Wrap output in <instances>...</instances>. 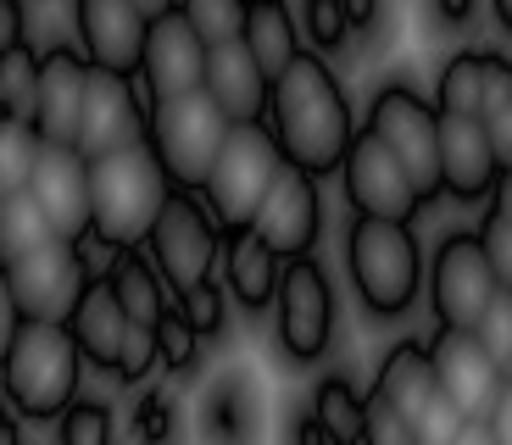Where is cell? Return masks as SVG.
I'll return each instance as SVG.
<instances>
[{"mask_svg": "<svg viewBox=\"0 0 512 445\" xmlns=\"http://www.w3.org/2000/svg\"><path fill=\"white\" fill-rule=\"evenodd\" d=\"M362 445H423L418 440V423L407 412H396L384 395L368 390V429H362Z\"/></svg>", "mask_w": 512, "mask_h": 445, "instance_id": "cell-38", "label": "cell"}, {"mask_svg": "<svg viewBox=\"0 0 512 445\" xmlns=\"http://www.w3.org/2000/svg\"><path fill=\"white\" fill-rule=\"evenodd\" d=\"M346 273L357 301L373 318H401L412 312L423 290V251L412 223H390V217H357L346 229Z\"/></svg>", "mask_w": 512, "mask_h": 445, "instance_id": "cell-4", "label": "cell"}, {"mask_svg": "<svg viewBox=\"0 0 512 445\" xmlns=\"http://www.w3.org/2000/svg\"><path fill=\"white\" fill-rule=\"evenodd\" d=\"M440 178L451 201H490L501 184V156L485 117H446L440 112Z\"/></svg>", "mask_w": 512, "mask_h": 445, "instance_id": "cell-19", "label": "cell"}, {"mask_svg": "<svg viewBox=\"0 0 512 445\" xmlns=\"http://www.w3.org/2000/svg\"><path fill=\"white\" fill-rule=\"evenodd\" d=\"M279 167H284V151H279L268 123H234L229 128V140H223L218 162H212V178H206V206L218 212L223 229L251 223L262 195L273 190Z\"/></svg>", "mask_w": 512, "mask_h": 445, "instance_id": "cell-6", "label": "cell"}, {"mask_svg": "<svg viewBox=\"0 0 512 445\" xmlns=\"http://www.w3.org/2000/svg\"><path fill=\"white\" fill-rule=\"evenodd\" d=\"M151 123L140 112V95L128 84V73H112V67L90 62V95H84V123H78V151L84 156H106L123 151V145L145 140Z\"/></svg>", "mask_w": 512, "mask_h": 445, "instance_id": "cell-17", "label": "cell"}, {"mask_svg": "<svg viewBox=\"0 0 512 445\" xmlns=\"http://www.w3.org/2000/svg\"><path fill=\"white\" fill-rule=\"evenodd\" d=\"M201 445H262V390L245 368H223L206 379L195 401Z\"/></svg>", "mask_w": 512, "mask_h": 445, "instance_id": "cell-21", "label": "cell"}, {"mask_svg": "<svg viewBox=\"0 0 512 445\" xmlns=\"http://www.w3.org/2000/svg\"><path fill=\"white\" fill-rule=\"evenodd\" d=\"M156 340H162V362L173 373H190L195 356H201V329L190 323V312H184L179 301L167 306V318L156 323Z\"/></svg>", "mask_w": 512, "mask_h": 445, "instance_id": "cell-36", "label": "cell"}, {"mask_svg": "<svg viewBox=\"0 0 512 445\" xmlns=\"http://www.w3.org/2000/svg\"><path fill=\"white\" fill-rule=\"evenodd\" d=\"M429 356H435L440 390H446L468 418H490L507 373H501V362L485 351V340H479L474 329H446V323H440V329L429 334Z\"/></svg>", "mask_w": 512, "mask_h": 445, "instance_id": "cell-15", "label": "cell"}, {"mask_svg": "<svg viewBox=\"0 0 512 445\" xmlns=\"http://www.w3.org/2000/svg\"><path fill=\"white\" fill-rule=\"evenodd\" d=\"M435 17L446 28H468L474 23V0H435Z\"/></svg>", "mask_w": 512, "mask_h": 445, "instance_id": "cell-49", "label": "cell"}, {"mask_svg": "<svg viewBox=\"0 0 512 445\" xmlns=\"http://www.w3.org/2000/svg\"><path fill=\"white\" fill-rule=\"evenodd\" d=\"M23 45V0H0V56Z\"/></svg>", "mask_w": 512, "mask_h": 445, "instance_id": "cell-45", "label": "cell"}, {"mask_svg": "<svg viewBox=\"0 0 512 445\" xmlns=\"http://www.w3.org/2000/svg\"><path fill=\"white\" fill-rule=\"evenodd\" d=\"M34 101H39V56L28 45L0 56V117H23L34 123Z\"/></svg>", "mask_w": 512, "mask_h": 445, "instance_id": "cell-32", "label": "cell"}, {"mask_svg": "<svg viewBox=\"0 0 512 445\" xmlns=\"http://www.w3.org/2000/svg\"><path fill=\"white\" fill-rule=\"evenodd\" d=\"M51 240H62V234H56V223L45 217V206L28 190L0 201V262H17V256L39 251V245H51Z\"/></svg>", "mask_w": 512, "mask_h": 445, "instance_id": "cell-30", "label": "cell"}, {"mask_svg": "<svg viewBox=\"0 0 512 445\" xmlns=\"http://www.w3.org/2000/svg\"><path fill=\"white\" fill-rule=\"evenodd\" d=\"M145 17H162V12H179V0H140Z\"/></svg>", "mask_w": 512, "mask_h": 445, "instance_id": "cell-54", "label": "cell"}, {"mask_svg": "<svg viewBox=\"0 0 512 445\" xmlns=\"http://www.w3.org/2000/svg\"><path fill=\"white\" fill-rule=\"evenodd\" d=\"M45 217L56 223L62 240H84L95 234V184H90V156L78 151V145H51L39 151V167H34V184H28Z\"/></svg>", "mask_w": 512, "mask_h": 445, "instance_id": "cell-14", "label": "cell"}, {"mask_svg": "<svg viewBox=\"0 0 512 445\" xmlns=\"http://www.w3.org/2000/svg\"><path fill=\"white\" fill-rule=\"evenodd\" d=\"M479 240H485V256H490V267H496L501 290H512V223L501 212H485L479 217Z\"/></svg>", "mask_w": 512, "mask_h": 445, "instance_id": "cell-43", "label": "cell"}, {"mask_svg": "<svg viewBox=\"0 0 512 445\" xmlns=\"http://www.w3.org/2000/svg\"><path fill=\"white\" fill-rule=\"evenodd\" d=\"M78 45L95 67L112 73H140L145 39H151V17L140 12V0H78Z\"/></svg>", "mask_w": 512, "mask_h": 445, "instance_id": "cell-18", "label": "cell"}, {"mask_svg": "<svg viewBox=\"0 0 512 445\" xmlns=\"http://www.w3.org/2000/svg\"><path fill=\"white\" fill-rule=\"evenodd\" d=\"M56 445H112V407L106 401H73L62 412Z\"/></svg>", "mask_w": 512, "mask_h": 445, "instance_id": "cell-37", "label": "cell"}, {"mask_svg": "<svg viewBox=\"0 0 512 445\" xmlns=\"http://www.w3.org/2000/svg\"><path fill=\"white\" fill-rule=\"evenodd\" d=\"M340 184H346V201L357 217H390V223H412L423 212V195L412 184V173L401 167V156L373 134V128H357L346 162H340Z\"/></svg>", "mask_w": 512, "mask_h": 445, "instance_id": "cell-12", "label": "cell"}, {"mask_svg": "<svg viewBox=\"0 0 512 445\" xmlns=\"http://www.w3.org/2000/svg\"><path fill=\"white\" fill-rule=\"evenodd\" d=\"M84 95H90V56H78L73 45H51V51L39 56V101H34L39 140L78 145Z\"/></svg>", "mask_w": 512, "mask_h": 445, "instance_id": "cell-20", "label": "cell"}, {"mask_svg": "<svg viewBox=\"0 0 512 445\" xmlns=\"http://www.w3.org/2000/svg\"><path fill=\"white\" fill-rule=\"evenodd\" d=\"M312 412H318V423L340 445H362V429H368V395H362L346 373H329V379L312 390Z\"/></svg>", "mask_w": 512, "mask_h": 445, "instance_id": "cell-29", "label": "cell"}, {"mask_svg": "<svg viewBox=\"0 0 512 445\" xmlns=\"http://www.w3.org/2000/svg\"><path fill=\"white\" fill-rule=\"evenodd\" d=\"M268 128L279 140L284 162L307 167V173H340L351 140H357V117H351V101L334 67L323 62L318 51H301L295 67L273 84L268 101Z\"/></svg>", "mask_w": 512, "mask_h": 445, "instance_id": "cell-1", "label": "cell"}, {"mask_svg": "<svg viewBox=\"0 0 512 445\" xmlns=\"http://www.w3.org/2000/svg\"><path fill=\"white\" fill-rule=\"evenodd\" d=\"M0 445H23V440H17V423H12V412H6V407H0Z\"/></svg>", "mask_w": 512, "mask_h": 445, "instance_id": "cell-53", "label": "cell"}, {"mask_svg": "<svg viewBox=\"0 0 512 445\" xmlns=\"http://www.w3.org/2000/svg\"><path fill=\"white\" fill-rule=\"evenodd\" d=\"M179 306L190 312V323L201 329V340H218V334H223V290L212 279L195 284L190 295H179Z\"/></svg>", "mask_w": 512, "mask_h": 445, "instance_id": "cell-44", "label": "cell"}, {"mask_svg": "<svg viewBox=\"0 0 512 445\" xmlns=\"http://www.w3.org/2000/svg\"><path fill=\"white\" fill-rule=\"evenodd\" d=\"M279 351L290 368H312L334 340V290H329V273H323L318 256H295L284 262V279H279Z\"/></svg>", "mask_w": 512, "mask_h": 445, "instance_id": "cell-10", "label": "cell"}, {"mask_svg": "<svg viewBox=\"0 0 512 445\" xmlns=\"http://www.w3.org/2000/svg\"><path fill=\"white\" fill-rule=\"evenodd\" d=\"M78 368H84V351L73 340V323L23 318L0 356V384L23 418H62L78 395Z\"/></svg>", "mask_w": 512, "mask_h": 445, "instance_id": "cell-3", "label": "cell"}, {"mask_svg": "<svg viewBox=\"0 0 512 445\" xmlns=\"http://www.w3.org/2000/svg\"><path fill=\"white\" fill-rule=\"evenodd\" d=\"M17 323H23V312H17V295H12V284H6V267H0V356L12 345Z\"/></svg>", "mask_w": 512, "mask_h": 445, "instance_id": "cell-46", "label": "cell"}, {"mask_svg": "<svg viewBox=\"0 0 512 445\" xmlns=\"http://www.w3.org/2000/svg\"><path fill=\"white\" fill-rule=\"evenodd\" d=\"M295 445H340V440L318 423V412H307V418H295Z\"/></svg>", "mask_w": 512, "mask_h": 445, "instance_id": "cell-48", "label": "cell"}, {"mask_svg": "<svg viewBox=\"0 0 512 445\" xmlns=\"http://www.w3.org/2000/svg\"><path fill=\"white\" fill-rule=\"evenodd\" d=\"M240 39L251 45V56L262 62V73H268L273 84L295 67V56L307 51V45H301V23H295V12L284 0H251Z\"/></svg>", "mask_w": 512, "mask_h": 445, "instance_id": "cell-26", "label": "cell"}, {"mask_svg": "<svg viewBox=\"0 0 512 445\" xmlns=\"http://www.w3.org/2000/svg\"><path fill=\"white\" fill-rule=\"evenodd\" d=\"M206 56H212V45L195 34L190 17L162 12V17H151V39H145L140 78H145V89H151L156 101H167V95H190V89H206Z\"/></svg>", "mask_w": 512, "mask_h": 445, "instance_id": "cell-16", "label": "cell"}, {"mask_svg": "<svg viewBox=\"0 0 512 445\" xmlns=\"http://www.w3.org/2000/svg\"><path fill=\"white\" fill-rule=\"evenodd\" d=\"M301 34H307L312 51H346L351 39V17H346V0H307L301 6Z\"/></svg>", "mask_w": 512, "mask_h": 445, "instance_id": "cell-35", "label": "cell"}, {"mask_svg": "<svg viewBox=\"0 0 512 445\" xmlns=\"http://www.w3.org/2000/svg\"><path fill=\"white\" fill-rule=\"evenodd\" d=\"M179 12L195 23V34H201L206 45H229V39L245 34L251 0H179Z\"/></svg>", "mask_w": 512, "mask_h": 445, "instance_id": "cell-34", "label": "cell"}, {"mask_svg": "<svg viewBox=\"0 0 512 445\" xmlns=\"http://www.w3.org/2000/svg\"><path fill=\"white\" fill-rule=\"evenodd\" d=\"M39 128L23 123V117H0V201L6 195H23L34 184V167H39Z\"/></svg>", "mask_w": 512, "mask_h": 445, "instance_id": "cell-31", "label": "cell"}, {"mask_svg": "<svg viewBox=\"0 0 512 445\" xmlns=\"http://www.w3.org/2000/svg\"><path fill=\"white\" fill-rule=\"evenodd\" d=\"M251 229L262 234V240H268L273 251L284 256V262H295V256H312V245H318V234H323L318 173L284 162L279 178H273V190L262 195V206H256Z\"/></svg>", "mask_w": 512, "mask_h": 445, "instance_id": "cell-13", "label": "cell"}, {"mask_svg": "<svg viewBox=\"0 0 512 445\" xmlns=\"http://www.w3.org/2000/svg\"><path fill=\"white\" fill-rule=\"evenodd\" d=\"M490 212H501L512 223V167H501V184H496V195H490Z\"/></svg>", "mask_w": 512, "mask_h": 445, "instance_id": "cell-51", "label": "cell"}, {"mask_svg": "<svg viewBox=\"0 0 512 445\" xmlns=\"http://www.w3.org/2000/svg\"><path fill=\"white\" fill-rule=\"evenodd\" d=\"M368 128L401 156V167L412 173L423 201L446 195V178H440V106L435 101H423L418 89H407V84H384V89H373V101H368Z\"/></svg>", "mask_w": 512, "mask_h": 445, "instance_id": "cell-8", "label": "cell"}, {"mask_svg": "<svg viewBox=\"0 0 512 445\" xmlns=\"http://www.w3.org/2000/svg\"><path fill=\"white\" fill-rule=\"evenodd\" d=\"M229 117L223 106L206 95V89H190V95H167V101L151 106V134L145 140L156 145L167 178L179 190H206L212 178V162H218L223 140H229Z\"/></svg>", "mask_w": 512, "mask_h": 445, "instance_id": "cell-5", "label": "cell"}, {"mask_svg": "<svg viewBox=\"0 0 512 445\" xmlns=\"http://www.w3.org/2000/svg\"><path fill=\"white\" fill-rule=\"evenodd\" d=\"M6 267V284L17 295V312L23 318H45V323H73L78 301L90 290V262L73 240H51L39 251L17 256V262H0Z\"/></svg>", "mask_w": 512, "mask_h": 445, "instance_id": "cell-11", "label": "cell"}, {"mask_svg": "<svg viewBox=\"0 0 512 445\" xmlns=\"http://www.w3.org/2000/svg\"><path fill=\"white\" fill-rule=\"evenodd\" d=\"M485 78H490V51H457L435 78V106L446 117H479L485 112Z\"/></svg>", "mask_w": 512, "mask_h": 445, "instance_id": "cell-28", "label": "cell"}, {"mask_svg": "<svg viewBox=\"0 0 512 445\" xmlns=\"http://www.w3.org/2000/svg\"><path fill=\"white\" fill-rule=\"evenodd\" d=\"M474 334L485 340V351L501 362V373L512 379V290H501L496 301L485 306V318L474 323Z\"/></svg>", "mask_w": 512, "mask_h": 445, "instance_id": "cell-40", "label": "cell"}, {"mask_svg": "<svg viewBox=\"0 0 512 445\" xmlns=\"http://www.w3.org/2000/svg\"><path fill=\"white\" fill-rule=\"evenodd\" d=\"M462 423H468V412H462L457 401H451V395L440 390L435 401H429V407L418 412V440H423V445H457Z\"/></svg>", "mask_w": 512, "mask_h": 445, "instance_id": "cell-41", "label": "cell"}, {"mask_svg": "<svg viewBox=\"0 0 512 445\" xmlns=\"http://www.w3.org/2000/svg\"><path fill=\"white\" fill-rule=\"evenodd\" d=\"M90 184H95V240L106 251H140L151 240L167 195L179 190L167 178V167H162L151 140H134L123 151L90 156Z\"/></svg>", "mask_w": 512, "mask_h": 445, "instance_id": "cell-2", "label": "cell"}, {"mask_svg": "<svg viewBox=\"0 0 512 445\" xmlns=\"http://www.w3.org/2000/svg\"><path fill=\"white\" fill-rule=\"evenodd\" d=\"M485 128L496 140V156L501 167H512V56H496L490 51V78H485Z\"/></svg>", "mask_w": 512, "mask_h": 445, "instance_id": "cell-33", "label": "cell"}, {"mask_svg": "<svg viewBox=\"0 0 512 445\" xmlns=\"http://www.w3.org/2000/svg\"><path fill=\"white\" fill-rule=\"evenodd\" d=\"M162 273H156V262L151 256H140V251H123L117 256V267H112V290H117V301H123V312H128V323H162L167 318V295H162Z\"/></svg>", "mask_w": 512, "mask_h": 445, "instance_id": "cell-27", "label": "cell"}, {"mask_svg": "<svg viewBox=\"0 0 512 445\" xmlns=\"http://www.w3.org/2000/svg\"><path fill=\"white\" fill-rule=\"evenodd\" d=\"M206 95L223 106L229 123H268L273 78L262 73L245 39H229V45H212V56H206Z\"/></svg>", "mask_w": 512, "mask_h": 445, "instance_id": "cell-22", "label": "cell"}, {"mask_svg": "<svg viewBox=\"0 0 512 445\" xmlns=\"http://www.w3.org/2000/svg\"><path fill=\"white\" fill-rule=\"evenodd\" d=\"M346 17H351V34H368L379 23V0H346Z\"/></svg>", "mask_w": 512, "mask_h": 445, "instance_id": "cell-50", "label": "cell"}, {"mask_svg": "<svg viewBox=\"0 0 512 445\" xmlns=\"http://www.w3.org/2000/svg\"><path fill=\"white\" fill-rule=\"evenodd\" d=\"M123 334H128V312H123V301H117V290H112V273H106V279H90V290H84V301H78V312H73L78 351L90 356V362H101L106 373H117Z\"/></svg>", "mask_w": 512, "mask_h": 445, "instance_id": "cell-25", "label": "cell"}, {"mask_svg": "<svg viewBox=\"0 0 512 445\" xmlns=\"http://www.w3.org/2000/svg\"><path fill=\"white\" fill-rule=\"evenodd\" d=\"M134 434L140 445H173V401L162 390L140 395V412H134Z\"/></svg>", "mask_w": 512, "mask_h": 445, "instance_id": "cell-42", "label": "cell"}, {"mask_svg": "<svg viewBox=\"0 0 512 445\" xmlns=\"http://www.w3.org/2000/svg\"><path fill=\"white\" fill-rule=\"evenodd\" d=\"M490 434H496V445H512V379L501 384V395H496V407H490Z\"/></svg>", "mask_w": 512, "mask_h": 445, "instance_id": "cell-47", "label": "cell"}, {"mask_svg": "<svg viewBox=\"0 0 512 445\" xmlns=\"http://www.w3.org/2000/svg\"><path fill=\"white\" fill-rule=\"evenodd\" d=\"M490 12H496V23L512 34V0H490Z\"/></svg>", "mask_w": 512, "mask_h": 445, "instance_id": "cell-55", "label": "cell"}, {"mask_svg": "<svg viewBox=\"0 0 512 445\" xmlns=\"http://www.w3.org/2000/svg\"><path fill=\"white\" fill-rule=\"evenodd\" d=\"M457 445H496V434H490L485 418H468V423H462V434H457Z\"/></svg>", "mask_w": 512, "mask_h": 445, "instance_id": "cell-52", "label": "cell"}, {"mask_svg": "<svg viewBox=\"0 0 512 445\" xmlns=\"http://www.w3.org/2000/svg\"><path fill=\"white\" fill-rule=\"evenodd\" d=\"M373 395H384L396 412H407L418 423V412L440 395V373L435 356H429V340H396L384 351L379 373H373Z\"/></svg>", "mask_w": 512, "mask_h": 445, "instance_id": "cell-24", "label": "cell"}, {"mask_svg": "<svg viewBox=\"0 0 512 445\" xmlns=\"http://www.w3.org/2000/svg\"><path fill=\"white\" fill-rule=\"evenodd\" d=\"M162 362V340H156V329L151 323H128V334H123V356H117V379L123 384H140L145 373Z\"/></svg>", "mask_w": 512, "mask_h": 445, "instance_id": "cell-39", "label": "cell"}, {"mask_svg": "<svg viewBox=\"0 0 512 445\" xmlns=\"http://www.w3.org/2000/svg\"><path fill=\"white\" fill-rule=\"evenodd\" d=\"M151 262L167 279L173 295H190L195 284L212 279V267L223 262V223L212 206H201L190 190H173L151 229Z\"/></svg>", "mask_w": 512, "mask_h": 445, "instance_id": "cell-7", "label": "cell"}, {"mask_svg": "<svg viewBox=\"0 0 512 445\" xmlns=\"http://www.w3.org/2000/svg\"><path fill=\"white\" fill-rule=\"evenodd\" d=\"M279 279H284V256L251 223L223 229V284L245 312H262V306L279 301Z\"/></svg>", "mask_w": 512, "mask_h": 445, "instance_id": "cell-23", "label": "cell"}, {"mask_svg": "<svg viewBox=\"0 0 512 445\" xmlns=\"http://www.w3.org/2000/svg\"><path fill=\"white\" fill-rule=\"evenodd\" d=\"M496 295H501V279L485 256L479 229L446 234L435 245V262H429V306H435V323H446V329H474Z\"/></svg>", "mask_w": 512, "mask_h": 445, "instance_id": "cell-9", "label": "cell"}]
</instances>
